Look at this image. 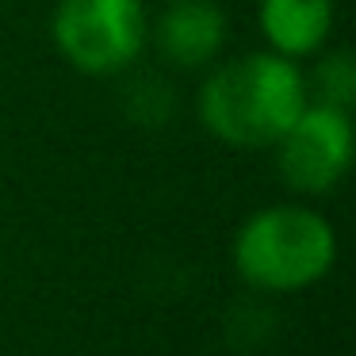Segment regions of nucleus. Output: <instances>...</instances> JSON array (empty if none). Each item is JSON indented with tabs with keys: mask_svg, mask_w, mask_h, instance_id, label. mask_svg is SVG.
I'll return each instance as SVG.
<instances>
[{
	"mask_svg": "<svg viewBox=\"0 0 356 356\" xmlns=\"http://www.w3.org/2000/svg\"><path fill=\"white\" fill-rule=\"evenodd\" d=\"M310 104L299 62L249 50L215 65L195 92V115L215 142L234 149H272Z\"/></svg>",
	"mask_w": 356,
	"mask_h": 356,
	"instance_id": "obj_1",
	"label": "nucleus"
},
{
	"mask_svg": "<svg viewBox=\"0 0 356 356\" xmlns=\"http://www.w3.org/2000/svg\"><path fill=\"white\" fill-rule=\"evenodd\" d=\"M337 264V230L302 203H276L241 222L234 268L261 291H302Z\"/></svg>",
	"mask_w": 356,
	"mask_h": 356,
	"instance_id": "obj_2",
	"label": "nucleus"
},
{
	"mask_svg": "<svg viewBox=\"0 0 356 356\" xmlns=\"http://www.w3.org/2000/svg\"><path fill=\"white\" fill-rule=\"evenodd\" d=\"M50 39L85 77H119L149 47L146 0H58Z\"/></svg>",
	"mask_w": 356,
	"mask_h": 356,
	"instance_id": "obj_3",
	"label": "nucleus"
},
{
	"mask_svg": "<svg viewBox=\"0 0 356 356\" xmlns=\"http://www.w3.org/2000/svg\"><path fill=\"white\" fill-rule=\"evenodd\" d=\"M272 149H276L280 180L291 192L325 195L345 180L353 165V119L345 108L310 100Z\"/></svg>",
	"mask_w": 356,
	"mask_h": 356,
	"instance_id": "obj_4",
	"label": "nucleus"
},
{
	"mask_svg": "<svg viewBox=\"0 0 356 356\" xmlns=\"http://www.w3.org/2000/svg\"><path fill=\"white\" fill-rule=\"evenodd\" d=\"M226 19L218 0H169L149 24V42L172 70H207L226 47Z\"/></svg>",
	"mask_w": 356,
	"mask_h": 356,
	"instance_id": "obj_5",
	"label": "nucleus"
},
{
	"mask_svg": "<svg viewBox=\"0 0 356 356\" xmlns=\"http://www.w3.org/2000/svg\"><path fill=\"white\" fill-rule=\"evenodd\" d=\"M333 24H337V0H261L257 4L264 50L284 54L291 62L322 54Z\"/></svg>",
	"mask_w": 356,
	"mask_h": 356,
	"instance_id": "obj_6",
	"label": "nucleus"
},
{
	"mask_svg": "<svg viewBox=\"0 0 356 356\" xmlns=\"http://www.w3.org/2000/svg\"><path fill=\"white\" fill-rule=\"evenodd\" d=\"M307 77V96L314 104H330V108H353L356 100V62L348 50H330L314 62V70L302 73Z\"/></svg>",
	"mask_w": 356,
	"mask_h": 356,
	"instance_id": "obj_7",
	"label": "nucleus"
}]
</instances>
